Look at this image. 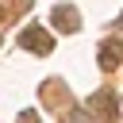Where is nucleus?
<instances>
[{
	"label": "nucleus",
	"mask_w": 123,
	"mask_h": 123,
	"mask_svg": "<svg viewBox=\"0 0 123 123\" xmlns=\"http://www.w3.org/2000/svg\"><path fill=\"white\" fill-rule=\"evenodd\" d=\"M50 19H54V27H62L65 35H73V31H81V15H77V8H73V4H58Z\"/></svg>",
	"instance_id": "f257e3e1"
},
{
	"label": "nucleus",
	"mask_w": 123,
	"mask_h": 123,
	"mask_svg": "<svg viewBox=\"0 0 123 123\" xmlns=\"http://www.w3.org/2000/svg\"><path fill=\"white\" fill-rule=\"evenodd\" d=\"M23 46H27V50H35V54H50V50H54V38H50L42 27H35V23H31V27L23 31Z\"/></svg>",
	"instance_id": "f03ea898"
},
{
	"label": "nucleus",
	"mask_w": 123,
	"mask_h": 123,
	"mask_svg": "<svg viewBox=\"0 0 123 123\" xmlns=\"http://www.w3.org/2000/svg\"><path fill=\"white\" fill-rule=\"evenodd\" d=\"M100 111L104 119H115V96L108 92V88H100V92H92V100H88V111Z\"/></svg>",
	"instance_id": "7ed1b4c3"
},
{
	"label": "nucleus",
	"mask_w": 123,
	"mask_h": 123,
	"mask_svg": "<svg viewBox=\"0 0 123 123\" xmlns=\"http://www.w3.org/2000/svg\"><path fill=\"white\" fill-rule=\"evenodd\" d=\"M96 62H100V69H115V65L123 62V46H119V42H104Z\"/></svg>",
	"instance_id": "20e7f679"
},
{
	"label": "nucleus",
	"mask_w": 123,
	"mask_h": 123,
	"mask_svg": "<svg viewBox=\"0 0 123 123\" xmlns=\"http://www.w3.org/2000/svg\"><path fill=\"white\" fill-rule=\"evenodd\" d=\"M62 123H92V111H85V108H73V111H65V119Z\"/></svg>",
	"instance_id": "39448f33"
},
{
	"label": "nucleus",
	"mask_w": 123,
	"mask_h": 123,
	"mask_svg": "<svg viewBox=\"0 0 123 123\" xmlns=\"http://www.w3.org/2000/svg\"><path fill=\"white\" fill-rule=\"evenodd\" d=\"M19 123H38V115H35V111H23V115H19Z\"/></svg>",
	"instance_id": "423d86ee"
},
{
	"label": "nucleus",
	"mask_w": 123,
	"mask_h": 123,
	"mask_svg": "<svg viewBox=\"0 0 123 123\" xmlns=\"http://www.w3.org/2000/svg\"><path fill=\"white\" fill-rule=\"evenodd\" d=\"M119 27H123V15H119Z\"/></svg>",
	"instance_id": "0eeeda50"
}]
</instances>
